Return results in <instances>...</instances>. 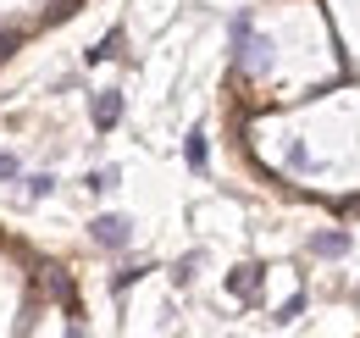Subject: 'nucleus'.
Returning <instances> with one entry per match:
<instances>
[{"label": "nucleus", "mask_w": 360, "mask_h": 338, "mask_svg": "<svg viewBox=\"0 0 360 338\" xmlns=\"http://www.w3.org/2000/svg\"><path fill=\"white\" fill-rule=\"evenodd\" d=\"M344 244H349L344 233H321V239H316V250H321V255H338V250H344Z\"/></svg>", "instance_id": "4"}, {"label": "nucleus", "mask_w": 360, "mask_h": 338, "mask_svg": "<svg viewBox=\"0 0 360 338\" xmlns=\"http://www.w3.org/2000/svg\"><path fill=\"white\" fill-rule=\"evenodd\" d=\"M6 177H17V156H0V183Z\"/></svg>", "instance_id": "6"}, {"label": "nucleus", "mask_w": 360, "mask_h": 338, "mask_svg": "<svg viewBox=\"0 0 360 338\" xmlns=\"http://www.w3.org/2000/svg\"><path fill=\"white\" fill-rule=\"evenodd\" d=\"M227 289H233L238 299H250L255 289H261V272H255V266H244V272H233V277H227Z\"/></svg>", "instance_id": "3"}, {"label": "nucleus", "mask_w": 360, "mask_h": 338, "mask_svg": "<svg viewBox=\"0 0 360 338\" xmlns=\"http://www.w3.org/2000/svg\"><path fill=\"white\" fill-rule=\"evenodd\" d=\"M94 244L122 250V244H128V222H122V216H100V222H94Z\"/></svg>", "instance_id": "1"}, {"label": "nucleus", "mask_w": 360, "mask_h": 338, "mask_svg": "<svg viewBox=\"0 0 360 338\" xmlns=\"http://www.w3.org/2000/svg\"><path fill=\"white\" fill-rule=\"evenodd\" d=\"M94 127H111L117 123V117H122V100H117V94H94Z\"/></svg>", "instance_id": "2"}, {"label": "nucleus", "mask_w": 360, "mask_h": 338, "mask_svg": "<svg viewBox=\"0 0 360 338\" xmlns=\"http://www.w3.org/2000/svg\"><path fill=\"white\" fill-rule=\"evenodd\" d=\"M50 183H56V177H45V172H39V177H28V194H34V200H45Z\"/></svg>", "instance_id": "5"}]
</instances>
